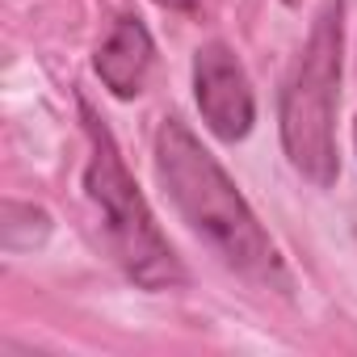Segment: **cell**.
Here are the masks:
<instances>
[{
	"label": "cell",
	"mask_w": 357,
	"mask_h": 357,
	"mask_svg": "<svg viewBox=\"0 0 357 357\" xmlns=\"http://www.w3.org/2000/svg\"><path fill=\"white\" fill-rule=\"evenodd\" d=\"M80 118H84V135H89V168H84V190L97 202L101 219H105V236L109 248L118 257V265L126 269V278L143 290H176L185 286V265L172 252L168 236L160 231L147 198L139 194L135 176L126 172V160L109 135V126L93 114V105L80 97Z\"/></svg>",
	"instance_id": "cell-2"
},
{
	"label": "cell",
	"mask_w": 357,
	"mask_h": 357,
	"mask_svg": "<svg viewBox=\"0 0 357 357\" xmlns=\"http://www.w3.org/2000/svg\"><path fill=\"white\" fill-rule=\"evenodd\" d=\"M194 97H198L202 122L223 143L244 139L252 130V122H257V101H252L248 72L231 55L227 43L198 47V55H194Z\"/></svg>",
	"instance_id": "cell-4"
},
{
	"label": "cell",
	"mask_w": 357,
	"mask_h": 357,
	"mask_svg": "<svg viewBox=\"0 0 357 357\" xmlns=\"http://www.w3.org/2000/svg\"><path fill=\"white\" fill-rule=\"evenodd\" d=\"M151 55H155V47H151L147 26L126 13V17L114 22V30H109L105 43L97 47L93 68H97L101 84H105L114 97L130 101V97L143 93V80H147V72H151Z\"/></svg>",
	"instance_id": "cell-5"
},
{
	"label": "cell",
	"mask_w": 357,
	"mask_h": 357,
	"mask_svg": "<svg viewBox=\"0 0 357 357\" xmlns=\"http://www.w3.org/2000/svg\"><path fill=\"white\" fill-rule=\"evenodd\" d=\"M155 176L176 215L215 248L227 269L265 286H286V269L269 231L236 190L227 168L202 147V139L181 118H164L155 130Z\"/></svg>",
	"instance_id": "cell-1"
},
{
	"label": "cell",
	"mask_w": 357,
	"mask_h": 357,
	"mask_svg": "<svg viewBox=\"0 0 357 357\" xmlns=\"http://www.w3.org/2000/svg\"><path fill=\"white\" fill-rule=\"evenodd\" d=\"M340 17L344 0H324L278 105L282 147L290 164L319 190H332L340 172L336 155V101H340L336 89H340V34H344Z\"/></svg>",
	"instance_id": "cell-3"
},
{
	"label": "cell",
	"mask_w": 357,
	"mask_h": 357,
	"mask_svg": "<svg viewBox=\"0 0 357 357\" xmlns=\"http://www.w3.org/2000/svg\"><path fill=\"white\" fill-rule=\"evenodd\" d=\"M286 5H294V0H286Z\"/></svg>",
	"instance_id": "cell-9"
},
{
	"label": "cell",
	"mask_w": 357,
	"mask_h": 357,
	"mask_svg": "<svg viewBox=\"0 0 357 357\" xmlns=\"http://www.w3.org/2000/svg\"><path fill=\"white\" fill-rule=\"evenodd\" d=\"M51 231L47 215L26 206V202H5V219H0V240H5V248H34L43 236Z\"/></svg>",
	"instance_id": "cell-6"
},
{
	"label": "cell",
	"mask_w": 357,
	"mask_h": 357,
	"mask_svg": "<svg viewBox=\"0 0 357 357\" xmlns=\"http://www.w3.org/2000/svg\"><path fill=\"white\" fill-rule=\"evenodd\" d=\"M353 139H357V126H353Z\"/></svg>",
	"instance_id": "cell-8"
},
{
	"label": "cell",
	"mask_w": 357,
	"mask_h": 357,
	"mask_svg": "<svg viewBox=\"0 0 357 357\" xmlns=\"http://www.w3.org/2000/svg\"><path fill=\"white\" fill-rule=\"evenodd\" d=\"M160 9H172V13H194L198 9V0H155Z\"/></svg>",
	"instance_id": "cell-7"
}]
</instances>
